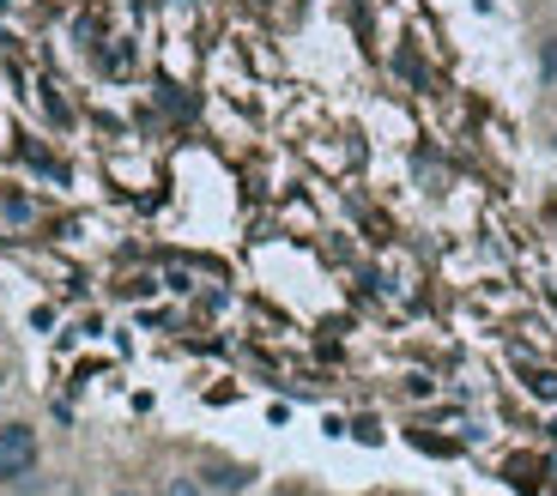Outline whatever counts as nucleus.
<instances>
[{
  "mask_svg": "<svg viewBox=\"0 0 557 496\" xmlns=\"http://www.w3.org/2000/svg\"><path fill=\"white\" fill-rule=\"evenodd\" d=\"M195 472H200V484H207L212 496H243L255 484V467H243V460H219V455L200 460Z\"/></svg>",
  "mask_w": 557,
  "mask_h": 496,
  "instance_id": "f03ea898",
  "label": "nucleus"
},
{
  "mask_svg": "<svg viewBox=\"0 0 557 496\" xmlns=\"http://www.w3.org/2000/svg\"><path fill=\"white\" fill-rule=\"evenodd\" d=\"M540 85H557V30L540 37Z\"/></svg>",
  "mask_w": 557,
  "mask_h": 496,
  "instance_id": "20e7f679",
  "label": "nucleus"
},
{
  "mask_svg": "<svg viewBox=\"0 0 557 496\" xmlns=\"http://www.w3.org/2000/svg\"><path fill=\"white\" fill-rule=\"evenodd\" d=\"M278 496H297V491H278Z\"/></svg>",
  "mask_w": 557,
  "mask_h": 496,
  "instance_id": "0eeeda50",
  "label": "nucleus"
},
{
  "mask_svg": "<svg viewBox=\"0 0 557 496\" xmlns=\"http://www.w3.org/2000/svg\"><path fill=\"white\" fill-rule=\"evenodd\" d=\"M158 496H212V491L200 484V472H170L164 491H158Z\"/></svg>",
  "mask_w": 557,
  "mask_h": 496,
  "instance_id": "7ed1b4c3",
  "label": "nucleus"
},
{
  "mask_svg": "<svg viewBox=\"0 0 557 496\" xmlns=\"http://www.w3.org/2000/svg\"><path fill=\"white\" fill-rule=\"evenodd\" d=\"M0 382H7V363H0Z\"/></svg>",
  "mask_w": 557,
  "mask_h": 496,
  "instance_id": "423d86ee",
  "label": "nucleus"
},
{
  "mask_svg": "<svg viewBox=\"0 0 557 496\" xmlns=\"http://www.w3.org/2000/svg\"><path fill=\"white\" fill-rule=\"evenodd\" d=\"M103 496H152V491H146V484H110Z\"/></svg>",
  "mask_w": 557,
  "mask_h": 496,
  "instance_id": "39448f33",
  "label": "nucleus"
},
{
  "mask_svg": "<svg viewBox=\"0 0 557 496\" xmlns=\"http://www.w3.org/2000/svg\"><path fill=\"white\" fill-rule=\"evenodd\" d=\"M552 152H557V134H552Z\"/></svg>",
  "mask_w": 557,
  "mask_h": 496,
  "instance_id": "6e6552de",
  "label": "nucleus"
},
{
  "mask_svg": "<svg viewBox=\"0 0 557 496\" xmlns=\"http://www.w3.org/2000/svg\"><path fill=\"white\" fill-rule=\"evenodd\" d=\"M37 467H42L37 424H30V418H7V424H0V491L37 479Z\"/></svg>",
  "mask_w": 557,
  "mask_h": 496,
  "instance_id": "f257e3e1",
  "label": "nucleus"
}]
</instances>
